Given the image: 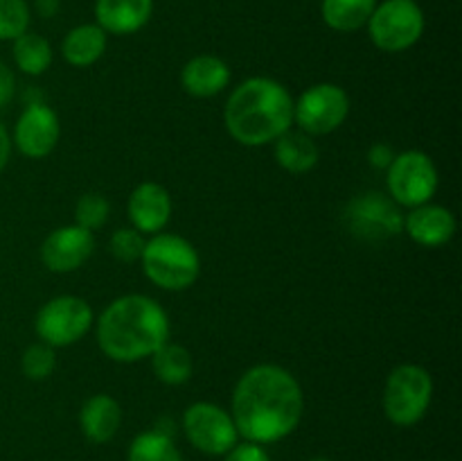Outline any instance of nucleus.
I'll use <instances>...</instances> for the list:
<instances>
[{
    "label": "nucleus",
    "instance_id": "7ed1b4c3",
    "mask_svg": "<svg viewBox=\"0 0 462 461\" xmlns=\"http://www.w3.org/2000/svg\"><path fill=\"white\" fill-rule=\"evenodd\" d=\"M226 131L244 147L273 145L293 127V98L273 77H248L235 86L224 107Z\"/></svg>",
    "mask_w": 462,
    "mask_h": 461
},
{
    "label": "nucleus",
    "instance_id": "72a5a7b5",
    "mask_svg": "<svg viewBox=\"0 0 462 461\" xmlns=\"http://www.w3.org/2000/svg\"><path fill=\"white\" fill-rule=\"evenodd\" d=\"M310 461H332V459H329V456H323V455H316V456H311Z\"/></svg>",
    "mask_w": 462,
    "mask_h": 461
},
{
    "label": "nucleus",
    "instance_id": "f03ea898",
    "mask_svg": "<svg viewBox=\"0 0 462 461\" xmlns=\"http://www.w3.org/2000/svg\"><path fill=\"white\" fill-rule=\"evenodd\" d=\"M95 328L102 353L117 364L149 360L171 334L170 315L147 294L113 298L95 319Z\"/></svg>",
    "mask_w": 462,
    "mask_h": 461
},
{
    "label": "nucleus",
    "instance_id": "412c9836",
    "mask_svg": "<svg viewBox=\"0 0 462 461\" xmlns=\"http://www.w3.org/2000/svg\"><path fill=\"white\" fill-rule=\"evenodd\" d=\"M377 0H323L320 14L329 30L350 34L368 25Z\"/></svg>",
    "mask_w": 462,
    "mask_h": 461
},
{
    "label": "nucleus",
    "instance_id": "2eb2a0df",
    "mask_svg": "<svg viewBox=\"0 0 462 461\" xmlns=\"http://www.w3.org/2000/svg\"><path fill=\"white\" fill-rule=\"evenodd\" d=\"M456 229L458 221L454 212L431 202L409 208L404 215V233H409V238L424 249L445 247L456 235Z\"/></svg>",
    "mask_w": 462,
    "mask_h": 461
},
{
    "label": "nucleus",
    "instance_id": "4468645a",
    "mask_svg": "<svg viewBox=\"0 0 462 461\" xmlns=\"http://www.w3.org/2000/svg\"><path fill=\"white\" fill-rule=\"evenodd\" d=\"M129 221L143 235H156L167 229L174 212L170 190L156 181H143L135 185L126 202Z\"/></svg>",
    "mask_w": 462,
    "mask_h": 461
},
{
    "label": "nucleus",
    "instance_id": "393cba45",
    "mask_svg": "<svg viewBox=\"0 0 462 461\" xmlns=\"http://www.w3.org/2000/svg\"><path fill=\"white\" fill-rule=\"evenodd\" d=\"M111 217V202L99 193H86L75 203V224L81 229L97 230Z\"/></svg>",
    "mask_w": 462,
    "mask_h": 461
},
{
    "label": "nucleus",
    "instance_id": "cd10ccee",
    "mask_svg": "<svg viewBox=\"0 0 462 461\" xmlns=\"http://www.w3.org/2000/svg\"><path fill=\"white\" fill-rule=\"evenodd\" d=\"M144 235L140 230H135L134 226H125V229L113 230L111 240H108V251L116 258L117 262H125V265H134L140 260L144 249Z\"/></svg>",
    "mask_w": 462,
    "mask_h": 461
},
{
    "label": "nucleus",
    "instance_id": "bb28decb",
    "mask_svg": "<svg viewBox=\"0 0 462 461\" xmlns=\"http://www.w3.org/2000/svg\"><path fill=\"white\" fill-rule=\"evenodd\" d=\"M30 30L25 0H0V41H14Z\"/></svg>",
    "mask_w": 462,
    "mask_h": 461
},
{
    "label": "nucleus",
    "instance_id": "423d86ee",
    "mask_svg": "<svg viewBox=\"0 0 462 461\" xmlns=\"http://www.w3.org/2000/svg\"><path fill=\"white\" fill-rule=\"evenodd\" d=\"M438 185H440V174L436 163L422 149H406L395 154L386 170L388 197L400 208L429 203L436 197Z\"/></svg>",
    "mask_w": 462,
    "mask_h": 461
},
{
    "label": "nucleus",
    "instance_id": "20e7f679",
    "mask_svg": "<svg viewBox=\"0 0 462 461\" xmlns=\"http://www.w3.org/2000/svg\"><path fill=\"white\" fill-rule=\"evenodd\" d=\"M144 276L165 292H185L201 274V256L188 238L176 233H156L144 242L140 256Z\"/></svg>",
    "mask_w": 462,
    "mask_h": 461
},
{
    "label": "nucleus",
    "instance_id": "2f4dec72",
    "mask_svg": "<svg viewBox=\"0 0 462 461\" xmlns=\"http://www.w3.org/2000/svg\"><path fill=\"white\" fill-rule=\"evenodd\" d=\"M9 156H12V136H9L7 127L0 122V174L7 167Z\"/></svg>",
    "mask_w": 462,
    "mask_h": 461
},
{
    "label": "nucleus",
    "instance_id": "f257e3e1",
    "mask_svg": "<svg viewBox=\"0 0 462 461\" xmlns=\"http://www.w3.org/2000/svg\"><path fill=\"white\" fill-rule=\"evenodd\" d=\"M305 414V393L291 371L280 364H255L239 375L230 416L244 441L278 443L296 432Z\"/></svg>",
    "mask_w": 462,
    "mask_h": 461
},
{
    "label": "nucleus",
    "instance_id": "f3484780",
    "mask_svg": "<svg viewBox=\"0 0 462 461\" xmlns=\"http://www.w3.org/2000/svg\"><path fill=\"white\" fill-rule=\"evenodd\" d=\"M230 84V66L217 54H197L180 71V86L199 99L215 98Z\"/></svg>",
    "mask_w": 462,
    "mask_h": 461
},
{
    "label": "nucleus",
    "instance_id": "c756f323",
    "mask_svg": "<svg viewBox=\"0 0 462 461\" xmlns=\"http://www.w3.org/2000/svg\"><path fill=\"white\" fill-rule=\"evenodd\" d=\"M395 158V149L386 143H377L368 149V163L374 167V170H388V165Z\"/></svg>",
    "mask_w": 462,
    "mask_h": 461
},
{
    "label": "nucleus",
    "instance_id": "473e14b6",
    "mask_svg": "<svg viewBox=\"0 0 462 461\" xmlns=\"http://www.w3.org/2000/svg\"><path fill=\"white\" fill-rule=\"evenodd\" d=\"M61 3L59 0H36V12L43 18H54L59 14Z\"/></svg>",
    "mask_w": 462,
    "mask_h": 461
},
{
    "label": "nucleus",
    "instance_id": "4be33fe9",
    "mask_svg": "<svg viewBox=\"0 0 462 461\" xmlns=\"http://www.w3.org/2000/svg\"><path fill=\"white\" fill-rule=\"evenodd\" d=\"M149 360H152L153 373H156V378L161 380L162 384L179 387V384H185L192 378V353H189L183 343H176L171 342V339H167Z\"/></svg>",
    "mask_w": 462,
    "mask_h": 461
},
{
    "label": "nucleus",
    "instance_id": "a211bd4d",
    "mask_svg": "<svg viewBox=\"0 0 462 461\" xmlns=\"http://www.w3.org/2000/svg\"><path fill=\"white\" fill-rule=\"evenodd\" d=\"M122 425V407L111 393H95L81 405L79 429L90 443H108Z\"/></svg>",
    "mask_w": 462,
    "mask_h": 461
},
{
    "label": "nucleus",
    "instance_id": "6e6552de",
    "mask_svg": "<svg viewBox=\"0 0 462 461\" xmlns=\"http://www.w3.org/2000/svg\"><path fill=\"white\" fill-rule=\"evenodd\" d=\"M95 325V312L86 298L75 294H61L39 307L34 316V330L43 343L52 348H66L84 339Z\"/></svg>",
    "mask_w": 462,
    "mask_h": 461
},
{
    "label": "nucleus",
    "instance_id": "1a4fd4ad",
    "mask_svg": "<svg viewBox=\"0 0 462 461\" xmlns=\"http://www.w3.org/2000/svg\"><path fill=\"white\" fill-rule=\"evenodd\" d=\"M350 95L332 81L311 84L293 99V125L310 136H328L341 129L350 116Z\"/></svg>",
    "mask_w": 462,
    "mask_h": 461
},
{
    "label": "nucleus",
    "instance_id": "b1692460",
    "mask_svg": "<svg viewBox=\"0 0 462 461\" xmlns=\"http://www.w3.org/2000/svg\"><path fill=\"white\" fill-rule=\"evenodd\" d=\"M129 461H183L180 450L176 447L171 434L162 432V429L153 428L147 432L138 434V437L131 441Z\"/></svg>",
    "mask_w": 462,
    "mask_h": 461
},
{
    "label": "nucleus",
    "instance_id": "9b49d317",
    "mask_svg": "<svg viewBox=\"0 0 462 461\" xmlns=\"http://www.w3.org/2000/svg\"><path fill=\"white\" fill-rule=\"evenodd\" d=\"M183 432L199 452L210 456H224L235 443H239V432L230 411L208 400L192 402L183 411Z\"/></svg>",
    "mask_w": 462,
    "mask_h": 461
},
{
    "label": "nucleus",
    "instance_id": "9d476101",
    "mask_svg": "<svg viewBox=\"0 0 462 461\" xmlns=\"http://www.w3.org/2000/svg\"><path fill=\"white\" fill-rule=\"evenodd\" d=\"M346 229L364 242H383L404 233V212L386 193H361L343 211Z\"/></svg>",
    "mask_w": 462,
    "mask_h": 461
},
{
    "label": "nucleus",
    "instance_id": "5701e85b",
    "mask_svg": "<svg viewBox=\"0 0 462 461\" xmlns=\"http://www.w3.org/2000/svg\"><path fill=\"white\" fill-rule=\"evenodd\" d=\"M12 57L18 71L25 72V75L30 77H41L43 72H48L50 66H52L54 52L52 45H50V41L45 39V36L27 30L25 34L14 39Z\"/></svg>",
    "mask_w": 462,
    "mask_h": 461
},
{
    "label": "nucleus",
    "instance_id": "6ab92c4d",
    "mask_svg": "<svg viewBox=\"0 0 462 461\" xmlns=\"http://www.w3.org/2000/svg\"><path fill=\"white\" fill-rule=\"evenodd\" d=\"M273 156L284 172L300 176L319 165L320 149L314 136L291 127L273 143Z\"/></svg>",
    "mask_w": 462,
    "mask_h": 461
},
{
    "label": "nucleus",
    "instance_id": "c85d7f7f",
    "mask_svg": "<svg viewBox=\"0 0 462 461\" xmlns=\"http://www.w3.org/2000/svg\"><path fill=\"white\" fill-rule=\"evenodd\" d=\"M224 461H271L269 452L264 446L253 441H242L235 443L228 452H226Z\"/></svg>",
    "mask_w": 462,
    "mask_h": 461
},
{
    "label": "nucleus",
    "instance_id": "f8f14e48",
    "mask_svg": "<svg viewBox=\"0 0 462 461\" xmlns=\"http://www.w3.org/2000/svg\"><path fill=\"white\" fill-rule=\"evenodd\" d=\"M59 138H61V120L57 111L43 102H32L23 108L14 125L12 143L25 158L41 161L54 152Z\"/></svg>",
    "mask_w": 462,
    "mask_h": 461
},
{
    "label": "nucleus",
    "instance_id": "ddd939ff",
    "mask_svg": "<svg viewBox=\"0 0 462 461\" xmlns=\"http://www.w3.org/2000/svg\"><path fill=\"white\" fill-rule=\"evenodd\" d=\"M95 251V233L77 224L54 229L41 244V262L54 274H72L88 262Z\"/></svg>",
    "mask_w": 462,
    "mask_h": 461
},
{
    "label": "nucleus",
    "instance_id": "39448f33",
    "mask_svg": "<svg viewBox=\"0 0 462 461\" xmlns=\"http://www.w3.org/2000/svg\"><path fill=\"white\" fill-rule=\"evenodd\" d=\"M433 400V378L424 366L400 364L383 384V416L397 428H413L427 416Z\"/></svg>",
    "mask_w": 462,
    "mask_h": 461
},
{
    "label": "nucleus",
    "instance_id": "aec40b11",
    "mask_svg": "<svg viewBox=\"0 0 462 461\" xmlns=\"http://www.w3.org/2000/svg\"><path fill=\"white\" fill-rule=\"evenodd\" d=\"M106 41L108 34L97 23H84L72 27L61 41V57L72 68H88L104 57Z\"/></svg>",
    "mask_w": 462,
    "mask_h": 461
},
{
    "label": "nucleus",
    "instance_id": "0eeeda50",
    "mask_svg": "<svg viewBox=\"0 0 462 461\" xmlns=\"http://www.w3.org/2000/svg\"><path fill=\"white\" fill-rule=\"evenodd\" d=\"M370 41L382 52H406L424 34L427 18L415 0H383L377 3L368 21Z\"/></svg>",
    "mask_w": 462,
    "mask_h": 461
},
{
    "label": "nucleus",
    "instance_id": "7c9ffc66",
    "mask_svg": "<svg viewBox=\"0 0 462 461\" xmlns=\"http://www.w3.org/2000/svg\"><path fill=\"white\" fill-rule=\"evenodd\" d=\"M14 93H16V77H14L12 68L7 63L0 61V108L12 102Z\"/></svg>",
    "mask_w": 462,
    "mask_h": 461
},
{
    "label": "nucleus",
    "instance_id": "a878e982",
    "mask_svg": "<svg viewBox=\"0 0 462 461\" xmlns=\"http://www.w3.org/2000/svg\"><path fill=\"white\" fill-rule=\"evenodd\" d=\"M21 369L27 380H34V382L48 380L54 373V369H57V353H54L52 346L43 342L32 343L23 353Z\"/></svg>",
    "mask_w": 462,
    "mask_h": 461
},
{
    "label": "nucleus",
    "instance_id": "dca6fc26",
    "mask_svg": "<svg viewBox=\"0 0 462 461\" xmlns=\"http://www.w3.org/2000/svg\"><path fill=\"white\" fill-rule=\"evenodd\" d=\"M152 14L153 0H95V23L106 34H135L152 21Z\"/></svg>",
    "mask_w": 462,
    "mask_h": 461
}]
</instances>
